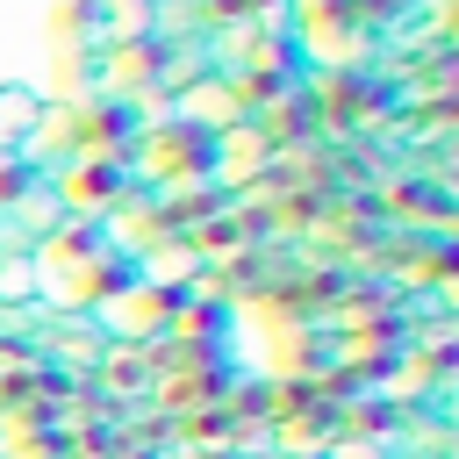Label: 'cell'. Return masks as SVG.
I'll return each instance as SVG.
<instances>
[]
</instances>
